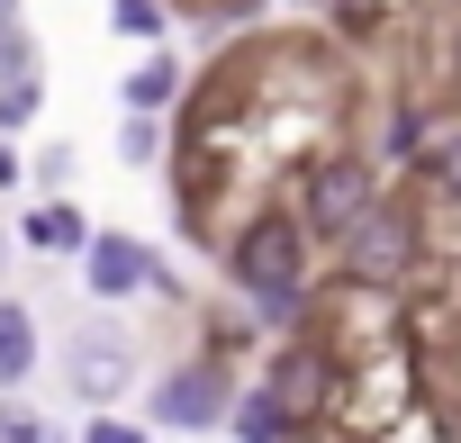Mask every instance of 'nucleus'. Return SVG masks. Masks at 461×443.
Here are the masks:
<instances>
[{"label": "nucleus", "instance_id": "1", "mask_svg": "<svg viewBox=\"0 0 461 443\" xmlns=\"http://www.w3.org/2000/svg\"><path fill=\"white\" fill-rule=\"evenodd\" d=\"M308 254H317V236L299 227V208H254L245 227H236V245H226V281L263 308V326H299V335H308V326H317Z\"/></svg>", "mask_w": 461, "mask_h": 443}, {"label": "nucleus", "instance_id": "2", "mask_svg": "<svg viewBox=\"0 0 461 443\" xmlns=\"http://www.w3.org/2000/svg\"><path fill=\"white\" fill-rule=\"evenodd\" d=\"M335 263H344L353 290H398V281H416V263H425V217H416L407 199H380L362 227L335 245Z\"/></svg>", "mask_w": 461, "mask_h": 443}, {"label": "nucleus", "instance_id": "3", "mask_svg": "<svg viewBox=\"0 0 461 443\" xmlns=\"http://www.w3.org/2000/svg\"><path fill=\"white\" fill-rule=\"evenodd\" d=\"M380 199H389V190H380V163H362V154L308 163V172H299V227H308L317 245H344Z\"/></svg>", "mask_w": 461, "mask_h": 443}, {"label": "nucleus", "instance_id": "4", "mask_svg": "<svg viewBox=\"0 0 461 443\" xmlns=\"http://www.w3.org/2000/svg\"><path fill=\"white\" fill-rule=\"evenodd\" d=\"M236 398H245V389L226 380V362H217V353H199V362H172V371L154 380V398H145V407H154V425H163V434H217V425H236Z\"/></svg>", "mask_w": 461, "mask_h": 443}, {"label": "nucleus", "instance_id": "5", "mask_svg": "<svg viewBox=\"0 0 461 443\" xmlns=\"http://www.w3.org/2000/svg\"><path fill=\"white\" fill-rule=\"evenodd\" d=\"M263 389H272V398L290 407V425L308 434L317 416H335V407H344V362L326 353V335H290V344L263 362Z\"/></svg>", "mask_w": 461, "mask_h": 443}, {"label": "nucleus", "instance_id": "6", "mask_svg": "<svg viewBox=\"0 0 461 443\" xmlns=\"http://www.w3.org/2000/svg\"><path fill=\"white\" fill-rule=\"evenodd\" d=\"M127 380H136V344H127V326H73V344H64V389L82 398V407H118L127 398Z\"/></svg>", "mask_w": 461, "mask_h": 443}, {"label": "nucleus", "instance_id": "7", "mask_svg": "<svg viewBox=\"0 0 461 443\" xmlns=\"http://www.w3.org/2000/svg\"><path fill=\"white\" fill-rule=\"evenodd\" d=\"M82 290H91L100 308H118V299H136V290H163V263H154V245H145V236L100 227V245L82 254Z\"/></svg>", "mask_w": 461, "mask_h": 443}, {"label": "nucleus", "instance_id": "8", "mask_svg": "<svg viewBox=\"0 0 461 443\" xmlns=\"http://www.w3.org/2000/svg\"><path fill=\"white\" fill-rule=\"evenodd\" d=\"M19 245H28V254H73V263H82V254L100 245V227H91L73 199H46V208L19 217Z\"/></svg>", "mask_w": 461, "mask_h": 443}, {"label": "nucleus", "instance_id": "9", "mask_svg": "<svg viewBox=\"0 0 461 443\" xmlns=\"http://www.w3.org/2000/svg\"><path fill=\"white\" fill-rule=\"evenodd\" d=\"M37 353H46V335H37V308L0 290V389H19V380L37 371Z\"/></svg>", "mask_w": 461, "mask_h": 443}, {"label": "nucleus", "instance_id": "10", "mask_svg": "<svg viewBox=\"0 0 461 443\" xmlns=\"http://www.w3.org/2000/svg\"><path fill=\"white\" fill-rule=\"evenodd\" d=\"M172 100H181V64H172V55H136V64H127V82H118V109L163 118Z\"/></svg>", "mask_w": 461, "mask_h": 443}, {"label": "nucleus", "instance_id": "11", "mask_svg": "<svg viewBox=\"0 0 461 443\" xmlns=\"http://www.w3.org/2000/svg\"><path fill=\"white\" fill-rule=\"evenodd\" d=\"M226 434H236V443H299V425H290V407L254 380L245 398H236V425H226Z\"/></svg>", "mask_w": 461, "mask_h": 443}, {"label": "nucleus", "instance_id": "12", "mask_svg": "<svg viewBox=\"0 0 461 443\" xmlns=\"http://www.w3.org/2000/svg\"><path fill=\"white\" fill-rule=\"evenodd\" d=\"M109 28L136 37V46H163L172 37V0H109Z\"/></svg>", "mask_w": 461, "mask_h": 443}, {"label": "nucleus", "instance_id": "13", "mask_svg": "<svg viewBox=\"0 0 461 443\" xmlns=\"http://www.w3.org/2000/svg\"><path fill=\"white\" fill-rule=\"evenodd\" d=\"M118 163H163V118L118 109Z\"/></svg>", "mask_w": 461, "mask_h": 443}, {"label": "nucleus", "instance_id": "14", "mask_svg": "<svg viewBox=\"0 0 461 443\" xmlns=\"http://www.w3.org/2000/svg\"><path fill=\"white\" fill-rule=\"evenodd\" d=\"M37 82V28H0V91Z\"/></svg>", "mask_w": 461, "mask_h": 443}, {"label": "nucleus", "instance_id": "15", "mask_svg": "<svg viewBox=\"0 0 461 443\" xmlns=\"http://www.w3.org/2000/svg\"><path fill=\"white\" fill-rule=\"evenodd\" d=\"M425 181H434V199H452V208H461V127H452V136H434Z\"/></svg>", "mask_w": 461, "mask_h": 443}, {"label": "nucleus", "instance_id": "16", "mask_svg": "<svg viewBox=\"0 0 461 443\" xmlns=\"http://www.w3.org/2000/svg\"><path fill=\"white\" fill-rule=\"evenodd\" d=\"M37 109H46V91H37V82H19V91H0V145H10L19 127H37Z\"/></svg>", "mask_w": 461, "mask_h": 443}, {"label": "nucleus", "instance_id": "17", "mask_svg": "<svg viewBox=\"0 0 461 443\" xmlns=\"http://www.w3.org/2000/svg\"><path fill=\"white\" fill-rule=\"evenodd\" d=\"M0 443H55V434H46L28 407H0Z\"/></svg>", "mask_w": 461, "mask_h": 443}, {"label": "nucleus", "instance_id": "18", "mask_svg": "<svg viewBox=\"0 0 461 443\" xmlns=\"http://www.w3.org/2000/svg\"><path fill=\"white\" fill-rule=\"evenodd\" d=\"M82 443H145V425H127V416H91Z\"/></svg>", "mask_w": 461, "mask_h": 443}, {"label": "nucleus", "instance_id": "19", "mask_svg": "<svg viewBox=\"0 0 461 443\" xmlns=\"http://www.w3.org/2000/svg\"><path fill=\"white\" fill-rule=\"evenodd\" d=\"M37 181H46V190H55V199H64V181H73V145H55V154H46V163H37Z\"/></svg>", "mask_w": 461, "mask_h": 443}, {"label": "nucleus", "instance_id": "20", "mask_svg": "<svg viewBox=\"0 0 461 443\" xmlns=\"http://www.w3.org/2000/svg\"><path fill=\"white\" fill-rule=\"evenodd\" d=\"M0 190H28V163H19L10 145H0Z\"/></svg>", "mask_w": 461, "mask_h": 443}, {"label": "nucleus", "instance_id": "21", "mask_svg": "<svg viewBox=\"0 0 461 443\" xmlns=\"http://www.w3.org/2000/svg\"><path fill=\"white\" fill-rule=\"evenodd\" d=\"M443 64H452V91H461V28L443 37Z\"/></svg>", "mask_w": 461, "mask_h": 443}, {"label": "nucleus", "instance_id": "22", "mask_svg": "<svg viewBox=\"0 0 461 443\" xmlns=\"http://www.w3.org/2000/svg\"><path fill=\"white\" fill-rule=\"evenodd\" d=\"M0 28H28V0H0Z\"/></svg>", "mask_w": 461, "mask_h": 443}, {"label": "nucleus", "instance_id": "23", "mask_svg": "<svg viewBox=\"0 0 461 443\" xmlns=\"http://www.w3.org/2000/svg\"><path fill=\"white\" fill-rule=\"evenodd\" d=\"M10 263H19V236H10V227H0V281H10Z\"/></svg>", "mask_w": 461, "mask_h": 443}]
</instances>
